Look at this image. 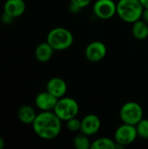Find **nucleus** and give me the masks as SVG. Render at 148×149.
<instances>
[{
  "mask_svg": "<svg viewBox=\"0 0 148 149\" xmlns=\"http://www.w3.org/2000/svg\"><path fill=\"white\" fill-rule=\"evenodd\" d=\"M53 112L62 121H67L72 118L77 117L79 112V106L73 98L64 96L58 99Z\"/></svg>",
  "mask_w": 148,
  "mask_h": 149,
  "instance_id": "20e7f679",
  "label": "nucleus"
},
{
  "mask_svg": "<svg viewBox=\"0 0 148 149\" xmlns=\"http://www.w3.org/2000/svg\"><path fill=\"white\" fill-rule=\"evenodd\" d=\"M26 9L24 0H7L3 4V12L14 19L21 17Z\"/></svg>",
  "mask_w": 148,
  "mask_h": 149,
  "instance_id": "f8f14e48",
  "label": "nucleus"
},
{
  "mask_svg": "<svg viewBox=\"0 0 148 149\" xmlns=\"http://www.w3.org/2000/svg\"><path fill=\"white\" fill-rule=\"evenodd\" d=\"M135 127L138 136L144 140H148V120L142 119Z\"/></svg>",
  "mask_w": 148,
  "mask_h": 149,
  "instance_id": "a211bd4d",
  "label": "nucleus"
},
{
  "mask_svg": "<svg viewBox=\"0 0 148 149\" xmlns=\"http://www.w3.org/2000/svg\"><path fill=\"white\" fill-rule=\"evenodd\" d=\"M58 99L50 93L48 91L39 93L35 98L36 107L42 112L53 111Z\"/></svg>",
  "mask_w": 148,
  "mask_h": 149,
  "instance_id": "9d476101",
  "label": "nucleus"
},
{
  "mask_svg": "<svg viewBox=\"0 0 148 149\" xmlns=\"http://www.w3.org/2000/svg\"><path fill=\"white\" fill-rule=\"evenodd\" d=\"M91 145L89 136L82 133L77 134L73 139V146L76 149H89L91 148Z\"/></svg>",
  "mask_w": 148,
  "mask_h": 149,
  "instance_id": "f3484780",
  "label": "nucleus"
},
{
  "mask_svg": "<svg viewBox=\"0 0 148 149\" xmlns=\"http://www.w3.org/2000/svg\"><path fill=\"white\" fill-rule=\"evenodd\" d=\"M120 117L123 123L135 126L143 119L142 107L135 101H128L121 107Z\"/></svg>",
  "mask_w": 148,
  "mask_h": 149,
  "instance_id": "423d86ee",
  "label": "nucleus"
},
{
  "mask_svg": "<svg viewBox=\"0 0 148 149\" xmlns=\"http://www.w3.org/2000/svg\"><path fill=\"white\" fill-rule=\"evenodd\" d=\"M92 10L98 18L108 20L117 14V3L113 0H97Z\"/></svg>",
  "mask_w": 148,
  "mask_h": 149,
  "instance_id": "0eeeda50",
  "label": "nucleus"
},
{
  "mask_svg": "<svg viewBox=\"0 0 148 149\" xmlns=\"http://www.w3.org/2000/svg\"><path fill=\"white\" fill-rule=\"evenodd\" d=\"M66 127L69 131L72 132H78L80 131L81 127V120L77 119V117L72 118L66 121Z\"/></svg>",
  "mask_w": 148,
  "mask_h": 149,
  "instance_id": "6ab92c4d",
  "label": "nucleus"
},
{
  "mask_svg": "<svg viewBox=\"0 0 148 149\" xmlns=\"http://www.w3.org/2000/svg\"><path fill=\"white\" fill-rule=\"evenodd\" d=\"M138 137L136 127L123 123L117 127L114 133V141L116 142L115 149L124 148L133 144Z\"/></svg>",
  "mask_w": 148,
  "mask_h": 149,
  "instance_id": "39448f33",
  "label": "nucleus"
},
{
  "mask_svg": "<svg viewBox=\"0 0 148 149\" xmlns=\"http://www.w3.org/2000/svg\"><path fill=\"white\" fill-rule=\"evenodd\" d=\"M107 53V48L103 42L93 41L88 44L85 48V58L91 62L101 61Z\"/></svg>",
  "mask_w": 148,
  "mask_h": 149,
  "instance_id": "6e6552de",
  "label": "nucleus"
},
{
  "mask_svg": "<svg viewBox=\"0 0 148 149\" xmlns=\"http://www.w3.org/2000/svg\"><path fill=\"white\" fill-rule=\"evenodd\" d=\"M54 49L48 44V42H43L39 44L35 50V57L36 59L41 63H45L48 62L54 52Z\"/></svg>",
  "mask_w": 148,
  "mask_h": 149,
  "instance_id": "ddd939ff",
  "label": "nucleus"
},
{
  "mask_svg": "<svg viewBox=\"0 0 148 149\" xmlns=\"http://www.w3.org/2000/svg\"><path fill=\"white\" fill-rule=\"evenodd\" d=\"M132 33L138 40H144L148 38V24L143 19H139L133 23Z\"/></svg>",
  "mask_w": 148,
  "mask_h": 149,
  "instance_id": "2eb2a0df",
  "label": "nucleus"
},
{
  "mask_svg": "<svg viewBox=\"0 0 148 149\" xmlns=\"http://www.w3.org/2000/svg\"><path fill=\"white\" fill-rule=\"evenodd\" d=\"M72 33L64 27L51 29L47 34L46 41L55 51H64L70 48L73 44Z\"/></svg>",
  "mask_w": 148,
  "mask_h": 149,
  "instance_id": "7ed1b4c3",
  "label": "nucleus"
},
{
  "mask_svg": "<svg viewBox=\"0 0 148 149\" xmlns=\"http://www.w3.org/2000/svg\"><path fill=\"white\" fill-rule=\"evenodd\" d=\"M141 18H142L146 23H147L148 24V9H144Z\"/></svg>",
  "mask_w": 148,
  "mask_h": 149,
  "instance_id": "4be33fe9",
  "label": "nucleus"
},
{
  "mask_svg": "<svg viewBox=\"0 0 148 149\" xmlns=\"http://www.w3.org/2000/svg\"><path fill=\"white\" fill-rule=\"evenodd\" d=\"M4 146H5V141H4V140H3L2 137H0V149L3 148Z\"/></svg>",
  "mask_w": 148,
  "mask_h": 149,
  "instance_id": "b1692460",
  "label": "nucleus"
},
{
  "mask_svg": "<svg viewBox=\"0 0 148 149\" xmlns=\"http://www.w3.org/2000/svg\"><path fill=\"white\" fill-rule=\"evenodd\" d=\"M13 19H14L13 17H11L10 16H9L5 12H3V14L1 15V21H2L3 24H11V22L13 21Z\"/></svg>",
  "mask_w": 148,
  "mask_h": 149,
  "instance_id": "412c9836",
  "label": "nucleus"
},
{
  "mask_svg": "<svg viewBox=\"0 0 148 149\" xmlns=\"http://www.w3.org/2000/svg\"><path fill=\"white\" fill-rule=\"evenodd\" d=\"M46 91L51 93L58 99L64 97L67 92V85L66 82L58 77L51 78L48 80L46 84Z\"/></svg>",
  "mask_w": 148,
  "mask_h": 149,
  "instance_id": "9b49d317",
  "label": "nucleus"
},
{
  "mask_svg": "<svg viewBox=\"0 0 148 149\" xmlns=\"http://www.w3.org/2000/svg\"><path fill=\"white\" fill-rule=\"evenodd\" d=\"M115 141L107 137H101L92 142L91 149H115Z\"/></svg>",
  "mask_w": 148,
  "mask_h": 149,
  "instance_id": "dca6fc26",
  "label": "nucleus"
},
{
  "mask_svg": "<svg viewBox=\"0 0 148 149\" xmlns=\"http://www.w3.org/2000/svg\"><path fill=\"white\" fill-rule=\"evenodd\" d=\"M36 117H37L36 111L31 106L29 105L22 106L17 111V118L24 124L32 125Z\"/></svg>",
  "mask_w": 148,
  "mask_h": 149,
  "instance_id": "4468645a",
  "label": "nucleus"
},
{
  "mask_svg": "<svg viewBox=\"0 0 148 149\" xmlns=\"http://www.w3.org/2000/svg\"><path fill=\"white\" fill-rule=\"evenodd\" d=\"M34 133L41 139L53 140L57 138L62 129V120L53 111L41 112L37 114L32 123Z\"/></svg>",
  "mask_w": 148,
  "mask_h": 149,
  "instance_id": "f257e3e1",
  "label": "nucleus"
},
{
  "mask_svg": "<svg viewBox=\"0 0 148 149\" xmlns=\"http://www.w3.org/2000/svg\"><path fill=\"white\" fill-rule=\"evenodd\" d=\"M139 1L142 4L144 9H148V0H139Z\"/></svg>",
  "mask_w": 148,
  "mask_h": 149,
  "instance_id": "5701e85b",
  "label": "nucleus"
},
{
  "mask_svg": "<svg viewBox=\"0 0 148 149\" xmlns=\"http://www.w3.org/2000/svg\"><path fill=\"white\" fill-rule=\"evenodd\" d=\"M144 7L139 0H119L117 15L126 23H134L142 17Z\"/></svg>",
  "mask_w": 148,
  "mask_h": 149,
  "instance_id": "f03ea898",
  "label": "nucleus"
},
{
  "mask_svg": "<svg viewBox=\"0 0 148 149\" xmlns=\"http://www.w3.org/2000/svg\"><path fill=\"white\" fill-rule=\"evenodd\" d=\"M92 3V0H71V3L79 10L87 7Z\"/></svg>",
  "mask_w": 148,
  "mask_h": 149,
  "instance_id": "aec40b11",
  "label": "nucleus"
},
{
  "mask_svg": "<svg viewBox=\"0 0 148 149\" xmlns=\"http://www.w3.org/2000/svg\"><path fill=\"white\" fill-rule=\"evenodd\" d=\"M101 127V120L94 113H89L81 120L80 132L87 136L96 134Z\"/></svg>",
  "mask_w": 148,
  "mask_h": 149,
  "instance_id": "1a4fd4ad",
  "label": "nucleus"
}]
</instances>
